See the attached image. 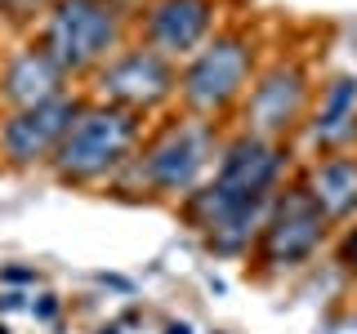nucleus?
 Returning a JSON list of instances; mask_svg holds the SVG:
<instances>
[{
    "label": "nucleus",
    "mask_w": 357,
    "mask_h": 334,
    "mask_svg": "<svg viewBox=\"0 0 357 334\" xmlns=\"http://www.w3.org/2000/svg\"><path fill=\"white\" fill-rule=\"evenodd\" d=\"M85 103L76 94H63V98H50V103H36V107H22V111H9L0 120V156L18 170H31V165H50V156L59 152L67 125L76 120V111Z\"/></svg>",
    "instance_id": "9"
},
{
    "label": "nucleus",
    "mask_w": 357,
    "mask_h": 334,
    "mask_svg": "<svg viewBox=\"0 0 357 334\" xmlns=\"http://www.w3.org/2000/svg\"><path fill=\"white\" fill-rule=\"evenodd\" d=\"M282 174H286L282 143L259 138V134H237L228 148H219L215 174L201 178V187L183 196V214L215 254L241 259L259 241L273 196L282 192Z\"/></svg>",
    "instance_id": "1"
},
{
    "label": "nucleus",
    "mask_w": 357,
    "mask_h": 334,
    "mask_svg": "<svg viewBox=\"0 0 357 334\" xmlns=\"http://www.w3.org/2000/svg\"><path fill=\"white\" fill-rule=\"evenodd\" d=\"M0 334H9V326H5V321H0Z\"/></svg>",
    "instance_id": "19"
},
{
    "label": "nucleus",
    "mask_w": 357,
    "mask_h": 334,
    "mask_svg": "<svg viewBox=\"0 0 357 334\" xmlns=\"http://www.w3.org/2000/svg\"><path fill=\"white\" fill-rule=\"evenodd\" d=\"M353 134H357V76L344 72L321 89V103L312 107V116H308V138H312V148L335 152V148H344Z\"/></svg>",
    "instance_id": "13"
},
{
    "label": "nucleus",
    "mask_w": 357,
    "mask_h": 334,
    "mask_svg": "<svg viewBox=\"0 0 357 334\" xmlns=\"http://www.w3.org/2000/svg\"><path fill=\"white\" fill-rule=\"evenodd\" d=\"M340 263H344V272H349L353 281H357V223L340 237Z\"/></svg>",
    "instance_id": "14"
},
{
    "label": "nucleus",
    "mask_w": 357,
    "mask_h": 334,
    "mask_svg": "<svg viewBox=\"0 0 357 334\" xmlns=\"http://www.w3.org/2000/svg\"><path fill=\"white\" fill-rule=\"evenodd\" d=\"M219 0H152L143 14V45L165 54L170 63L192 54L215 36Z\"/></svg>",
    "instance_id": "10"
},
{
    "label": "nucleus",
    "mask_w": 357,
    "mask_h": 334,
    "mask_svg": "<svg viewBox=\"0 0 357 334\" xmlns=\"http://www.w3.org/2000/svg\"><path fill=\"white\" fill-rule=\"evenodd\" d=\"M98 334H121V330H116V326H103V330H98Z\"/></svg>",
    "instance_id": "18"
},
{
    "label": "nucleus",
    "mask_w": 357,
    "mask_h": 334,
    "mask_svg": "<svg viewBox=\"0 0 357 334\" xmlns=\"http://www.w3.org/2000/svg\"><path fill=\"white\" fill-rule=\"evenodd\" d=\"M304 116H308V72L299 63H286V58L273 63L245 89V103H241L245 134H259V138L277 143Z\"/></svg>",
    "instance_id": "8"
},
{
    "label": "nucleus",
    "mask_w": 357,
    "mask_h": 334,
    "mask_svg": "<svg viewBox=\"0 0 357 334\" xmlns=\"http://www.w3.org/2000/svg\"><path fill=\"white\" fill-rule=\"evenodd\" d=\"M139 134H143V116L112 103H85L76 111V120L67 125L50 165L63 183H76V187L107 183V178H121V170L134 161Z\"/></svg>",
    "instance_id": "2"
},
{
    "label": "nucleus",
    "mask_w": 357,
    "mask_h": 334,
    "mask_svg": "<svg viewBox=\"0 0 357 334\" xmlns=\"http://www.w3.org/2000/svg\"><path fill=\"white\" fill-rule=\"evenodd\" d=\"M31 317H36V321H54V317H59V299L40 294V303H31Z\"/></svg>",
    "instance_id": "15"
},
{
    "label": "nucleus",
    "mask_w": 357,
    "mask_h": 334,
    "mask_svg": "<svg viewBox=\"0 0 357 334\" xmlns=\"http://www.w3.org/2000/svg\"><path fill=\"white\" fill-rule=\"evenodd\" d=\"M63 94H67V72L40 45H18L0 67V103L9 111L50 103V98H63Z\"/></svg>",
    "instance_id": "11"
},
{
    "label": "nucleus",
    "mask_w": 357,
    "mask_h": 334,
    "mask_svg": "<svg viewBox=\"0 0 357 334\" xmlns=\"http://www.w3.org/2000/svg\"><path fill=\"white\" fill-rule=\"evenodd\" d=\"M299 187L312 196V205L331 223L353 218L357 214V156L331 152V156H321V161H312Z\"/></svg>",
    "instance_id": "12"
},
{
    "label": "nucleus",
    "mask_w": 357,
    "mask_h": 334,
    "mask_svg": "<svg viewBox=\"0 0 357 334\" xmlns=\"http://www.w3.org/2000/svg\"><path fill=\"white\" fill-rule=\"evenodd\" d=\"M130 0H50L40 49L67 76L98 72L126 40Z\"/></svg>",
    "instance_id": "4"
},
{
    "label": "nucleus",
    "mask_w": 357,
    "mask_h": 334,
    "mask_svg": "<svg viewBox=\"0 0 357 334\" xmlns=\"http://www.w3.org/2000/svg\"><path fill=\"white\" fill-rule=\"evenodd\" d=\"M326 232L331 218L312 205V196L304 187H286L273 196V209L259 228V263L268 272H295L321 250Z\"/></svg>",
    "instance_id": "7"
},
{
    "label": "nucleus",
    "mask_w": 357,
    "mask_h": 334,
    "mask_svg": "<svg viewBox=\"0 0 357 334\" xmlns=\"http://www.w3.org/2000/svg\"><path fill=\"white\" fill-rule=\"evenodd\" d=\"M255 76V40L241 31H215L178 72V98L192 116L215 120L250 89Z\"/></svg>",
    "instance_id": "5"
},
{
    "label": "nucleus",
    "mask_w": 357,
    "mask_h": 334,
    "mask_svg": "<svg viewBox=\"0 0 357 334\" xmlns=\"http://www.w3.org/2000/svg\"><path fill=\"white\" fill-rule=\"evenodd\" d=\"M215 156H219L215 120L183 116L174 125H165L152 143H143V152H134V161L121 170V178L130 187H143L148 196H188L210 174Z\"/></svg>",
    "instance_id": "3"
},
{
    "label": "nucleus",
    "mask_w": 357,
    "mask_h": 334,
    "mask_svg": "<svg viewBox=\"0 0 357 334\" xmlns=\"http://www.w3.org/2000/svg\"><path fill=\"white\" fill-rule=\"evenodd\" d=\"M94 94L98 103L143 116V111H156L178 94V67L148 45H130V49H116L94 72Z\"/></svg>",
    "instance_id": "6"
},
{
    "label": "nucleus",
    "mask_w": 357,
    "mask_h": 334,
    "mask_svg": "<svg viewBox=\"0 0 357 334\" xmlns=\"http://www.w3.org/2000/svg\"><path fill=\"white\" fill-rule=\"evenodd\" d=\"M5 5H9V0H0V9H5Z\"/></svg>",
    "instance_id": "20"
},
{
    "label": "nucleus",
    "mask_w": 357,
    "mask_h": 334,
    "mask_svg": "<svg viewBox=\"0 0 357 334\" xmlns=\"http://www.w3.org/2000/svg\"><path fill=\"white\" fill-rule=\"evenodd\" d=\"M165 334H192V330H188V326H183V321H174V326H170V330H165Z\"/></svg>",
    "instance_id": "17"
},
{
    "label": "nucleus",
    "mask_w": 357,
    "mask_h": 334,
    "mask_svg": "<svg viewBox=\"0 0 357 334\" xmlns=\"http://www.w3.org/2000/svg\"><path fill=\"white\" fill-rule=\"evenodd\" d=\"M0 281H9V285H22V281H36V267H5V272H0Z\"/></svg>",
    "instance_id": "16"
}]
</instances>
